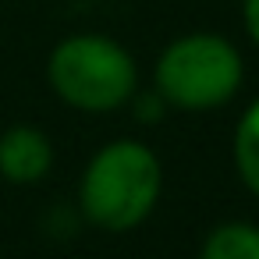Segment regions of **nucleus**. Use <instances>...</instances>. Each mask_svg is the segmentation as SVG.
I'll return each mask as SVG.
<instances>
[{"label": "nucleus", "mask_w": 259, "mask_h": 259, "mask_svg": "<svg viewBox=\"0 0 259 259\" xmlns=\"http://www.w3.org/2000/svg\"><path fill=\"white\" fill-rule=\"evenodd\" d=\"M163 192V167L139 139H114L82 170L78 209L103 231H132L156 209Z\"/></svg>", "instance_id": "nucleus-1"}, {"label": "nucleus", "mask_w": 259, "mask_h": 259, "mask_svg": "<svg viewBox=\"0 0 259 259\" xmlns=\"http://www.w3.org/2000/svg\"><path fill=\"white\" fill-rule=\"evenodd\" d=\"M47 82L61 103L85 114H110L135 100L139 64L117 39L78 32L50 50Z\"/></svg>", "instance_id": "nucleus-2"}, {"label": "nucleus", "mask_w": 259, "mask_h": 259, "mask_svg": "<svg viewBox=\"0 0 259 259\" xmlns=\"http://www.w3.org/2000/svg\"><path fill=\"white\" fill-rule=\"evenodd\" d=\"M245 82V61L238 47L220 32H188L163 47L153 68V85L167 107L217 110L238 96Z\"/></svg>", "instance_id": "nucleus-3"}, {"label": "nucleus", "mask_w": 259, "mask_h": 259, "mask_svg": "<svg viewBox=\"0 0 259 259\" xmlns=\"http://www.w3.org/2000/svg\"><path fill=\"white\" fill-rule=\"evenodd\" d=\"M54 167L50 139L32 124H15L0 135V178L11 185H36Z\"/></svg>", "instance_id": "nucleus-4"}, {"label": "nucleus", "mask_w": 259, "mask_h": 259, "mask_svg": "<svg viewBox=\"0 0 259 259\" xmlns=\"http://www.w3.org/2000/svg\"><path fill=\"white\" fill-rule=\"evenodd\" d=\"M231 153H234V170H238L241 185L259 199V100H252L245 107V114L238 117Z\"/></svg>", "instance_id": "nucleus-5"}, {"label": "nucleus", "mask_w": 259, "mask_h": 259, "mask_svg": "<svg viewBox=\"0 0 259 259\" xmlns=\"http://www.w3.org/2000/svg\"><path fill=\"white\" fill-rule=\"evenodd\" d=\"M199 259H259V227L248 220L213 227L199 248Z\"/></svg>", "instance_id": "nucleus-6"}, {"label": "nucleus", "mask_w": 259, "mask_h": 259, "mask_svg": "<svg viewBox=\"0 0 259 259\" xmlns=\"http://www.w3.org/2000/svg\"><path fill=\"white\" fill-rule=\"evenodd\" d=\"M241 22H245L248 39L259 47V0H241Z\"/></svg>", "instance_id": "nucleus-7"}]
</instances>
